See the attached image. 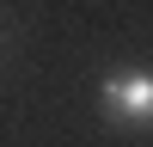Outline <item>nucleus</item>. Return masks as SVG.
<instances>
[{
	"mask_svg": "<svg viewBox=\"0 0 153 147\" xmlns=\"http://www.w3.org/2000/svg\"><path fill=\"white\" fill-rule=\"evenodd\" d=\"M98 110L117 129H153V74L141 68H117L98 80Z\"/></svg>",
	"mask_w": 153,
	"mask_h": 147,
	"instance_id": "f257e3e1",
	"label": "nucleus"
}]
</instances>
